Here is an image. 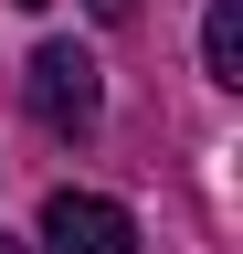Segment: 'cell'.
I'll list each match as a JSON object with an SVG mask.
<instances>
[{"label":"cell","mask_w":243,"mask_h":254,"mask_svg":"<svg viewBox=\"0 0 243 254\" xmlns=\"http://www.w3.org/2000/svg\"><path fill=\"white\" fill-rule=\"evenodd\" d=\"M32 254H138V222H127V201H106V190H53Z\"/></svg>","instance_id":"cell-2"},{"label":"cell","mask_w":243,"mask_h":254,"mask_svg":"<svg viewBox=\"0 0 243 254\" xmlns=\"http://www.w3.org/2000/svg\"><path fill=\"white\" fill-rule=\"evenodd\" d=\"M0 254H32V244H0Z\"/></svg>","instance_id":"cell-4"},{"label":"cell","mask_w":243,"mask_h":254,"mask_svg":"<svg viewBox=\"0 0 243 254\" xmlns=\"http://www.w3.org/2000/svg\"><path fill=\"white\" fill-rule=\"evenodd\" d=\"M21 85H32V117L53 127V138H85V127L106 117V74H96V53H85V43H43Z\"/></svg>","instance_id":"cell-1"},{"label":"cell","mask_w":243,"mask_h":254,"mask_svg":"<svg viewBox=\"0 0 243 254\" xmlns=\"http://www.w3.org/2000/svg\"><path fill=\"white\" fill-rule=\"evenodd\" d=\"M21 11H43V0H21Z\"/></svg>","instance_id":"cell-5"},{"label":"cell","mask_w":243,"mask_h":254,"mask_svg":"<svg viewBox=\"0 0 243 254\" xmlns=\"http://www.w3.org/2000/svg\"><path fill=\"white\" fill-rule=\"evenodd\" d=\"M201 64H211V85H243V0L201 11Z\"/></svg>","instance_id":"cell-3"}]
</instances>
